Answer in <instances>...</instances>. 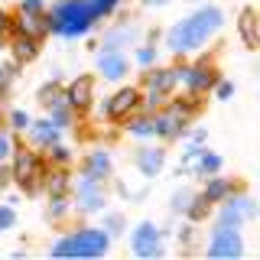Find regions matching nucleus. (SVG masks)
I'll use <instances>...</instances> for the list:
<instances>
[{
    "label": "nucleus",
    "mask_w": 260,
    "mask_h": 260,
    "mask_svg": "<svg viewBox=\"0 0 260 260\" xmlns=\"http://www.w3.org/2000/svg\"><path fill=\"white\" fill-rule=\"evenodd\" d=\"M221 10L218 7H199L195 13L182 16L173 29L166 32V46L173 55H185V52H195L221 29Z\"/></svg>",
    "instance_id": "1"
},
{
    "label": "nucleus",
    "mask_w": 260,
    "mask_h": 260,
    "mask_svg": "<svg viewBox=\"0 0 260 260\" xmlns=\"http://www.w3.org/2000/svg\"><path fill=\"white\" fill-rule=\"evenodd\" d=\"M49 32L65 39H78L98 23V16L91 10V0H55L52 10H46Z\"/></svg>",
    "instance_id": "2"
},
{
    "label": "nucleus",
    "mask_w": 260,
    "mask_h": 260,
    "mask_svg": "<svg viewBox=\"0 0 260 260\" xmlns=\"http://www.w3.org/2000/svg\"><path fill=\"white\" fill-rule=\"evenodd\" d=\"M13 173H16V185H20L26 195H39L46 192V153L36 150V146H26V140H16L13 159H10Z\"/></svg>",
    "instance_id": "3"
},
{
    "label": "nucleus",
    "mask_w": 260,
    "mask_h": 260,
    "mask_svg": "<svg viewBox=\"0 0 260 260\" xmlns=\"http://www.w3.org/2000/svg\"><path fill=\"white\" fill-rule=\"evenodd\" d=\"M111 250V231L104 228H78L62 234L52 244V257H101Z\"/></svg>",
    "instance_id": "4"
},
{
    "label": "nucleus",
    "mask_w": 260,
    "mask_h": 260,
    "mask_svg": "<svg viewBox=\"0 0 260 260\" xmlns=\"http://www.w3.org/2000/svg\"><path fill=\"white\" fill-rule=\"evenodd\" d=\"M179 78H182L185 91L195 94V98L215 91V85L221 81V75H218V69H215L211 59H199L195 65H179Z\"/></svg>",
    "instance_id": "5"
},
{
    "label": "nucleus",
    "mask_w": 260,
    "mask_h": 260,
    "mask_svg": "<svg viewBox=\"0 0 260 260\" xmlns=\"http://www.w3.org/2000/svg\"><path fill=\"white\" fill-rule=\"evenodd\" d=\"M75 205L81 215H94L108 205V189H104V179H94L88 173H81L75 179Z\"/></svg>",
    "instance_id": "6"
},
{
    "label": "nucleus",
    "mask_w": 260,
    "mask_h": 260,
    "mask_svg": "<svg viewBox=\"0 0 260 260\" xmlns=\"http://www.w3.org/2000/svg\"><path fill=\"white\" fill-rule=\"evenodd\" d=\"M140 108H143V88L127 85V88H117V91L104 101V108L98 111V114L108 117V120H127L130 114H137Z\"/></svg>",
    "instance_id": "7"
},
{
    "label": "nucleus",
    "mask_w": 260,
    "mask_h": 260,
    "mask_svg": "<svg viewBox=\"0 0 260 260\" xmlns=\"http://www.w3.org/2000/svg\"><path fill=\"white\" fill-rule=\"evenodd\" d=\"M250 218H257V202L244 192L228 195L221 202V208H218V224H228V228H241Z\"/></svg>",
    "instance_id": "8"
},
{
    "label": "nucleus",
    "mask_w": 260,
    "mask_h": 260,
    "mask_svg": "<svg viewBox=\"0 0 260 260\" xmlns=\"http://www.w3.org/2000/svg\"><path fill=\"white\" fill-rule=\"evenodd\" d=\"M241 254H244L241 228L218 224L215 234H211V241H208V257H241Z\"/></svg>",
    "instance_id": "9"
},
{
    "label": "nucleus",
    "mask_w": 260,
    "mask_h": 260,
    "mask_svg": "<svg viewBox=\"0 0 260 260\" xmlns=\"http://www.w3.org/2000/svg\"><path fill=\"white\" fill-rule=\"evenodd\" d=\"M130 250L137 257H159L162 254V234L153 221H140L130 234Z\"/></svg>",
    "instance_id": "10"
},
{
    "label": "nucleus",
    "mask_w": 260,
    "mask_h": 260,
    "mask_svg": "<svg viewBox=\"0 0 260 260\" xmlns=\"http://www.w3.org/2000/svg\"><path fill=\"white\" fill-rule=\"evenodd\" d=\"M29 140V146H36V150H49V146H55V143H62V127L55 124L52 117H43V120H32V127L23 134Z\"/></svg>",
    "instance_id": "11"
},
{
    "label": "nucleus",
    "mask_w": 260,
    "mask_h": 260,
    "mask_svg": "<svg viewBox=\"0 0 260 260\" xmlns=\"http://www.w3.org/2000/svg\"><path fill=\"white\" fill-rule=\"evenodd\" d=\"M127 55L120 52V49H101V55H98V75H101L104 81H120L127 78Z\"/></svg>",
    "instance_id": "12"
},
{
    "label": "nucleus",
    "mask_w": 260,
    "mask_h": 260,
    "mask_svg": "<svg viewBox=\"0 0 260 260\" xmlns=\"http://www.w3.org/2000/svg\"><path fill=\"white\" fill-rule=\"evenodd\" d=\"M65 91H69V101L78 114H88L94 108V78L91 75H78L75 81L65 85Z\"/></svg>",
    "instance_id": "13"
},
{
    "label": "nucleus",
    "mask_w": 260,
    "mask_h": 260,
    "mask_svg": "<svg viewBox=\"0 0 260 260\" xmlns=\"http://www.w3.org/2000/svg\"><path fill=\"white\" fill-rule=\"evenodd\" d=\"M13 32H26V36H36V39L49 36V20H46V13L16 10V16H13Z\"/></svg>",
    "instance_id": "14"
},
{
    "label": "nucleus",
    "mask_w": 260,
    "mask_h": 260,
    "mask_svg": "<svg viewBox=\"0 0 260 260\" xmlns=\"http://www.w3.org/2000/svg\"><path fill=\"white\" fill-rule=\"evenodd\" d=\"M10 52H13V59L20 62V65H26V62H32L39 55V43L43 39H36V36H26V32H13L10 39Z\"/></svg>",
    "instance_id": "15"
},
{
    "label": "nucleus",
    "mask_w": 260,
    "mask_h": 260,
    "mask_svg": "<svg viewBox=\"0 0 260 260\" xmlns=\"http://www.w3.org/2000/svg\"><path fill=\"white\" fill-rule=\"evenodd\" d=\"M81 173L94 176V179H104L108 182L111 173H114V162H111V153L108 150H91L85 159H81Z\"/></svg>",
    "instance_id": "16"
},
{
    "label": "nucleus",
    "mask_w": 260,
    "mask_h": 260,
    "mask_svg": "<svg viewBox=\"0 0 260 260\" xmlns=\"http://www.w3.org/2000/svg\"><path fill=\"white\" fill-rule=\"evenodd\" d=\"M75 189L69 166H49L46 169V195H69Z\"/></svg>",
    "instance_id": "17"
},
{
    "label": "nucleus",
    "mask_w": 260,
    "mask_h": 260,
    "mask_svg": "<svg viewBox=\"0 0 260 260\" xmlns=\"http://www.w3.org/2000/svg\"><path fill=\"white\" fill-rule=\"evenodd\" d=\"M162 166H166V153H162L159 146H146V150L137 153V169H140L146 179L159 176V173H162Z\"/></svg>",
    "instance_id": "18"
},
{
    "label": "nucleus",
    "mask_w": 260,
    "mask_h": 260,
    "mask_svg": "<svg viewBox=\"0 0 260 260\" xmlns=\"http://www.w3.org/2000/svg\"><path fill=\"white\" fill-rule=\"evenodd\" d=\"M238 32H241V39H244V46H247V49H260V20H257L254 10H241Z\"/></svg>",
    "instance_id": "19"
},
{
    "label": "nucleus",
    "mask_w": 260,
    "mask_h": 260,
    "mask_svg": "<svg viewBox=\"0 0 260 260\" xmlns=\"http://www.w3.org/2000/svg\"><path fill=\"white\" fill-rule=\"evenodd\" d=\"M202 195L211 202V205H221V202L228 199V195H234V182L231 179H221V176H208L205 185H202Z\"/></svg>",
    "instance_id": "20"
},
{
    "label": "nucleus",
    "mask_w": 260,
    "mask_h": 260,
    "mask_svg": "<svg viewBox=\"0 0 260 260\" xmlns=\"http://www.w3.org/2000/svg\"><path fill=\"white\" fill-rule=\"evenodd\" d=\"M124 124H127V134H130V137H140V140H143V137H156V124H153V114H150V111L130 114Z\"/></svg>",
    "instance_id": "21"
},
{
    "label": "nucleus",
    "mask_w": 260,
    "mask_h": 260,
    "mask_svg": "<svg viewBox=\"0 0 260 260\" xmlns=\"http://www.w3.org/2000/svg\"><path fill=\"white\" fill-rule=\"evenodd\" d=\"M72 215V199L69 195H49V208H46V218L52 224H62L65 218Z\"/></svg>",
    "instance_id": "22"
},
{
    "label": "nucleus",
    "mask_w": 260,
    "mask_h": 260,
    "mask_svg": "<svg viewBox=\"0 0 260 260\" xmlns=\"http://www.w3.org/2000/svg\"><path fill=\"white\" fill-rule=\"evenodd\" d=\"M218 169H221V156H218V153H211V150H202V156H199V162L192 166V173L208 179V176H215Z\"/></svg>",
    "instance_id": "23"
},
{
    "label": "nucleus",
    "mask_w": 260,
    "mask_h": 260,
    "mask_svg": "<svg viewBox=\"0 0 260 260\" xmlns=\"http://www.w3.org/2000/svg\"><path fill=\"white\" fill-rule=\"evenodd\" d=\"M211 215V202L205 199V195H195V199H192V205H189V211H185V218H189V221L192 224H199V221H205V218Z\"/></svg>",
    "instance_id": "24"
},
{
    "label": "nucleus",
    "mask_w": 260,
    "mask_h": 260,
    "mask_svg": "<svg viewBox=\"0 0 260 260\" xmlns=\"http://www.w3.org/2000/svg\"><path fill=\"white\" fill-rule=\"evenodd\" d=\"M46 162H49V166H72V162H75V156H72L69 146L55 143V146H49V150H46Z\"/></svg>",
    "instance_id": "25"
},
{
    "label": "nucleus",
    "mask_w": 260,
    "mask_h": 260,
    "mask_svg": "<svg viewBox=\"0 0 260 260\" xmlns=\"http://www.w3.org/2000/svg\"><path fill=\"white\" fill-rule=\"evenodd\" d=\"M130 36H134V29H130V26L108 29V32H104V43H101V49H120L124 43H130Z\"/></svg>",
    "instance_id": "26"
},
{
    "label": "nucleus",
    "mask_w": 260,
    "mask_h": 260,
    "mask_svg": "<svg viewBox=\"0 0 260 260\" xmlns=\"http://www.w3.org/2000/svg\"><path fill=\"white\" fill-rule=\"evenodd\" d=\"M7 127H10L13 134H26V130L32 127V117H29L26 111H20V108H16V111L7 114Z\"/></svg>",
    "instance_id": "27"
},
{
    "label": "nucleus",
    "mask_w": 260,
    "mask_h": 260,
    "mask_svg": "<svg viewBox=\"0 0 260 260\" xmlns=\"http://www.w3.org/2000/svg\"><path fill=\"white\" fill-rule=\"evenodd\" d=\"M192 199H195L192 189H179L173 199H169V208H173L176 215H185V211H189V205H192Z\"/></svg>",
    "instance_id": "28"
},
{
    "label": "nucleus",
    "mask_w": 260,
    "mask_h": 260,
    "mask_svg": "<svg viewBox=\"0 0 260 260\" xmlns=\"http://www.w3.org/2000/svg\"><path fill=\"white\" fill-rule=\"evenodd\" d=\"M13 150H16L13 130H4V127H0V162H10L13 159Z\"/></svg>",
    "instance_id": "29"
},
{
    "label": "nucleus",
    "mask_w": 260,
    "mask_h": 260,
    "mask_svg": "<svg viewBox=\"0 0 260 260\" xmlns=\"http://www.w3.org/2000/svg\"><path fill=\"white\" fill-rule=\"evenodd\" d=\"M16 72H20V62H16V59H13L10 65H0V98L10 91V85H13Z\"/></svg>",
    "instance_id": "30"
},
{
    "label": "nucleus",
    "mask_w": 260,
    "mask_h": 260,
    "mask_svg": "<svg viewBox=\"0 0 260 260\" xmlns=\"http://www.w3.org/2000/svg\"><path fill=\"white\" fill-rule=\"evenodd\" d=\"M120 4H124V0H91V10H94L98 20H108V16L117 10Z\"/></svg>",
    "instance_id": "31"
},
{
    "label": "nucleus",
    "mask_w": 260,
    "mask_h": 260,
    "mask_svg": "<svg viewBox=\"0 0 260 260\" xmlns=\"http://www.w3.org/2000/svg\"><path fill=\"white\" fill-rule=\"evenodd\" d=\"M134 59H137V65H143V69H153V62H156V43H146V46H140Z\"/></svg>",
    "instance_id": "32"
},
{
    "label": "nucleus",
    "mask_w": 260,
    "mask_h": 260,
    "mask_svg": "<svg viewBox=\"0 0 260 260\" xmlns=\"http://www.w3.org/2000/svg\"><path fill=\"white\" fill-rule=\"evenodd\" d=\"M104 231H111V234H120V231H124V215H117V211L104 215Z\"/></svg>",
    "instance_id": "33"
},
{
    "label": "nucleus",
    "mask_w": 260,
    "mask_h": 260,
    "mask_svg": "<svg viewBox=\"0 0 260 260\" xmlns=\"http://www.w3.org/2000/svg\"><path fill=\"white\" fill-rule=\"evenodd\" d=\"M13 224H16V211H13V205H0V231H10Z\"/></svg>",
    "instance_id": "34"
},
{
    "label": "nucleus",
    "mask_w": 260,
    "mask_h": 260,
    "mask_svg": "<svg viewBox=\"0 0 260 260\" xmlns=\"http://www.w3.org/2000/svg\"><path fill=\"white\" fill-rule=\"evenodd\" d=\"M16 182V173L10 162H0V189H10V185Z\"/></svg>",
    "instance_id": "35"
},
{
    "label": "nucleus",
    "mask_w": 260,
    "mask_h": 260,
    "mask_svg": "<svg viewBox=\"0 0 260 260\" xmlns=\"http://www.w3.org/2000/svg\"><path fill=\"white\" fill-rule=\"evenodd\" d=\"M10 36H13V16L7 13V10H0V43L10 39Z\"/></svg>",
    "instance_id": "36"
},
{
    "label": "nucleus",
    "mask_w": 260,
    "mask_h": 260,
    "mask_svg": "<svg viewBox=\"0 0 260 260\" xmlns=\"http://www.w3.org/2000/svg\"><path fill=\"white\" fill-rule=\"evenodd\" d=\"M215 98H218V101H228V98H234V85H231L228 78H221V81L215 85Z\"/></svg>",
    "instance_id": "37"
},
{
    "label": "nucleus",
    "mask_w": 260,
    "mask_h": 260,
    "mask_svg": "<svg viewBox=\"0 0 260 260\" xmlns=\"http://www.w3.org/2000/svg\"><path fill=\"white\" fill-rule=\"evenodd\" d=\"M20 10H26V13H46V0H20Z\"/></svg>",
    "instance_id": "38"
},
{
    "label": "nucleus",
    "mask_w": 260,
    "mask_h": 260,
    "mask_svg": "<svg viewBox=\"0 0 260 260\" xmlns=\"http://www.w3.org/2000/svg\"><path fill=\"white\" fill-rule=\"evenodd\" d=\"M192 238H195V228H192V224H185L182 231H179V244H182L185 250H192Z\"/></svg>",
    "instance_id": "39"
},
{
    "label": "nucleus",
    "mask_w": 260,
    "mask_h": 260,
    "mask_svg": "<svg viewBox=\"0 0 260 260\" xmlns=\"http://www.w3.org/2000/svg\"><path fill=\"white\" fill-rule=\"evenodd\" d=\"M150 4H153V7H162V4H169V0H150Z\"/></svg>",
    "instance_id": "40"
},
{
    "label": "nucleus",
    "mask_w": 260,
    "mask_h": 260,
    "mask_svg": "<svg viewBox=\"0 0 260 260\" xmlns=\"http://www.w3.org/2000/svg\"><path fill=\"white\" fill-rule=\"evenodd\" d=\"M4 120H7V117H4V111H0V127H4Z\"/></svg>",
    "instance_id": "41"
}]
</instances>
